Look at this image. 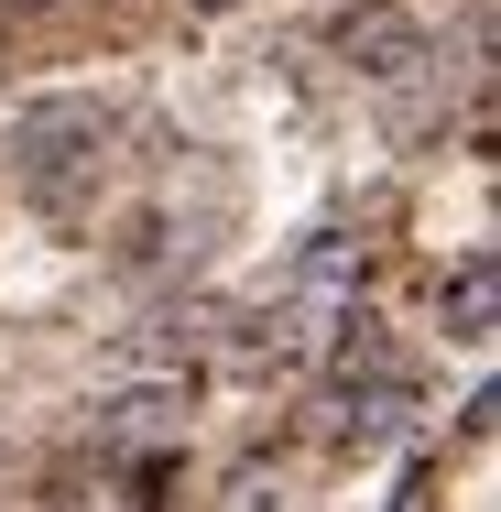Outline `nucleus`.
I'll return each instance as SVG.
<instances>
[{"mask_svg": "<svg viewBox=\"0 0 501 512\" xmlns=\"http://www.w3.org/2000/svg\"><path fill=\"white\" fill-rule=\"evenodd\" d=\"M109 142V109L99 99H55V109H22L11 120V153H22V186L33 197H66V175Z\"/></svg>", "mask_w": 501, "mask_h": 512, "instance_id": "obj_1", "label": "nucleus"}, {"mask_svg": "<svg viewBox=\"0 0 501 512\" xmlns=\"http://www.w3.org/2000/svg\"><path fill=\"white\" fill-rule=\"evenodd\" d=\"M338 55L360 66V77H382V88H403V77H425L436 66V33L403 11V0H360L349 22H338Z\"/></svg>", "mask_w": 501, "mask_h": 512, "instance_id": "obj_2", "label": "nucleus"}, {"mask_svg": "<svg viewBox=\"0 0 501 512\" xmlns=\"http://www.w3.org/2000/svg\"><path fill=\"white\" fill-rule=\"evenodd\" d=\"M186 414H197L186 382H131V393H109V404H99V436H109V447H164Z\"/></svg>", "mask_w": 501, "mask_h": 512, "instance_id": "obj_3", "label": "nucleus"}, {"mask_svg": "<svg viewBox=\"0 0 501 512\" xmlns=\"http://www.w3.org/2000/svg\"><path fill=\"white\" fill-rule=\"evenodd\" d=\"M491 316H501V262H491V251H469V262L447 273V338H469V349H480V338H491Z\"/></svg>", "mask_w": 501, "mask_h": 512, "instance_id": "obj_4", "label": "nucleus"}, {"mask_svg": "<svg viewBox=\"0 0 501 512\" xmlns=\"http://www.w3.org/2000/svg\"><path fill=\"white\" fill-rule=\"evenodd\" d=\"M186 11H197V22H218V11H251V0H186Z\"/></svg>", "mask_w": 501, "mask_h": 512, "instance_id": "obj_5", "label": "nucleus"}, {"mask_svg": "<svg viewBox=\"0 0 501 512\" xmlns=\"http://www.w3.org/2000/svg\"><path fill=\"white\" fill-rule=\"evenodd\" d=\"M0 11H55V0H0Z\"/></svg>", "mask_w": 501, "mask_h": 512, "instance_id": "obj_6", "label": "nucleus"}]
</instances>
